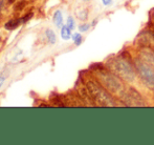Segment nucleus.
<instances>
[{
	"label": "nucleus",
	"instance_id": "obj_1",
	"mask_svg": "<svg viewBox=\"0 0 154 145\" xmlns=\"http://www.w3.org/2000/svg\"><path fill=\"white\" fill-rule=\"evenodd\" d=\"M137 72L143 83L148 88L154 90V70L146 62H137L136 64Z\"/></svg>",
	"mask_w": 154,
	"mask_h": 145
},
{
	"label": "nucleus",
	"instance_id": "obj_2",
	"mask_svg": "<svg viewBox=\"0 0 154 145\" xmlns=\"http://www.w3.org/2000/svg\"><path fill=\"white\" fill-rule=\"evenodd\" d=\"M112 68L113 71L118 74L120 77L124 78L127 80H133L134 79V71L133 68L131 66V64L128 61L124 59H116L112 62Z\"/></svg>",
	"mask_w": 154,
	"mask_h": 145
},
{
	"label": "nucleus",
	"instance_id": "obj_3",
	"mask_svg": "<svg viewBox=\"0 0 154 145\" xmlns=\"http://www.w3.org/2000/svg\"><path fill=\"white\" fill-rule=\"evenodd\" d=\"M88 90L90 94L100 104L102 105H112V99L107 93L105 92L101 85L95 82H89L88 83Z\"/></svg>",
	"mask_w": 154,
	"mask_h": 145
},
{
	"label": "nucleus",
	"instance_id": "obj_4",
	"mask_svg": "<svg viewBox=\"0 0 154 145\" xmlns=\"http://www.w3.org/2000/svg\"><path fill=\"white\" fill-rule=\"evenodd\" d=\"M20 22H21L20 19H17V18L11 19V20H8V22L5 23L4 27H5L6 30H8V31H12V30H15L16 27H18Z\"/></svg>",
	"mask_w": 154,
	"mask_h": 145
},
{
	"label": "nucleus",
	"instance_id": "obj_5",
	"mask_svg": "<svg viewBox=\"0 0 154 145\" xmlns=\"http://www.w3.org/2000/svg\"><path fill=\"white\" fill-rule=\"evenodd\" d=\"M54 22L57 27H61L62 22H63V18H62V13L60 11H57V12L54 14Z\"/></svg>",
	"mask_w": 154,
	"mask_h": 145
},
{
	"label": "nucleus",
	"instance_id": "obj_6",
	"mask_svg": "<svg viewBox=\"0 0 154 145\" xmlns=\"http://www.w3.org/2000/svg\"><path fill=\"white\" fill-rule=\"evenodd\" d=\"M61 36L64 40H68L71 37V33H70V29L68 27H63L61 30Z\"/></svg>",
	"mask_w": 154,
	"mask_h": 145
},
{
	"label": "nucleus",
	"instance_id": "obj_7",
	"mask_svg": "<svg viewBox=\"0 0 154 145\" xmlns=\"http://www.w3.org/2000/svg\"><path fill=\"white\" fill-rule=\"evenodd\" d=\"M46 37H47V39H48L49 43L55 44L56 43V35L51 30H46Z\"/></svg>",
	"mask_w": 154,
	"mask_h": 145
},
{
	"label": "nucleus",
	"instance_id": "obj_8",
	"mask_svg": "<svg viewBox=\"0 0 154 145\" xmlns=\"http://www.w3.org/2000/svg\"><path fill=\"white\" fill-rule=\"evenodd\" d=\"M72 38H73V41H75V43L77 45H79L80 43L82 42V36L80 35V34H75V35L72 36Z\"/></svg>",
	"mask_w": 154,
	"mask_h": 145
},
{
	"label": "nucleus",
	"instance_id": "obj_9",
	"mask_svg": "<svg viewBox=\"0 0 154 145\" xmlns=\"http://www.w3.org/2000/svg\"><path fill=\"white\" fill-rule=\"evenodd\" d=\"M25 6V1H19L17 2V4L15 5V10L16 11H22V8Z\"/></svg>",
	"mask_w": 154,
	"mask_h": 145
},
{
	"label": "nucleus",
	"instance_id": "obj_10",
	"mask_svg": "<svg viewBox=\"0 0 154 145\" xmlns=\"http://www.w3.org/2000/svg\"><path fill=\"white\" fill-rule=\"evenodd\" d=\"M67 27L70 30L75 29V21H73L72 18H68V20H67Z\"/></svg>",
	"mask_w": 154,
	"mask_h": 145
},
{
	"label": "nucleus",
	"instance_id": "obj_11",
	"mask_svg": "<svg viewBox=\"0 0 154 145\" xmlns=\"http://www.w3.org/2000/svg\"><path fill=\"white\" fill-rule=\"evenodd\" d=\"M32 13H29V14H27L26 16H24L23 18H21V22H22V23L27 22L29 19H32Z\"/></svg>",
	"mask_w": 154,
	"mask_h": 145
},
{
	"label": "nucleus",
	"instance_id": "obj_12",
	"mask_svg": "<svg viewBox=\"0 0 154 145\" xmlns=\"http://www.w3.org/2000/svg\"><path fill=\"white\" fill-rule=\"evenodd\" d=\"M5 79H6V75H5V74H2V75H0V88H1L2 84L4 83Z\"/></svg>",
	"mask_w": 154,
	"mask_h": 145
},
{
	"label": "nucleus",
	"instance_id": "obj_13",
	"mask_svg": "<svg viewBox=\"0 0 154 145\" xmlns=\"http://www.w3.org/2000/svg\"><path fill=\"white\" fill-rule=\"evenodd\" d=\"M88 29H89V24H83V25H81V27H79V30L81 32H86Z\"/></svg>",
	"mask_w": 154,
	"mask_h": 145
},
{
	"label": "nucleus",
	"instance_id": "obj_14",
	"mask_svg": "<svg viewBox=\"0 0 154 145\" xmlns=\"http://www.w3.org/2000/svg\"><path fill=\"white\" fill-rule=\"evenodd\" d=\"M149 30H150L151 34L154 36V23H150V24H149Z\"/></svg>",
	"mask_w": 154,
	"mask_h": 145
},
{
	"label": "nucleus",
	"instance_id": "obj_15",
	"mask_svg": "<svg viewBox=\"0 0 154 145\" xmlns=\"http://www.w3.org/2000/svg\"><path fill=\"white\" fill-rule=\"evenodd\" d=\"M102 2H103L104 5H109V4H111L112 0H102Z\"/></svg>",
	"mask_w": 154,
	"mask_h": 145
},
{
	"label": "nucleus",
	"instance_id": "obj_16",
	"mask_svg": "<svg viewBox=\"0 0 154 145\" xmlns=\"http://www.w3.org/2000/svg\"><path fill=\"white\" fill-rule=\"evenodd\" d=\"M16 1H17V0H8V4H13V3H15Z\"/></svg>",
	"mask_w": 154,
	"mask_h": 145
}]
</instances>
